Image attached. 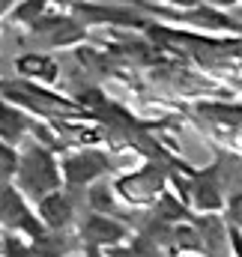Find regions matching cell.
I'll return each mask as SVG.
<instances>
[{
    "instance_id": "cell-1",
    "label": "cell",
    "mask_w": 242,
    "mask_h": 257,
    "mask_svg": "<svg viewBox=\"0 0 242 257\" xmlns=\"http://www.w3.org/2000/svg\"><path fill=\"white\" fill-rule=\"evenodd\" d=\"M21 177H24V183L36 194L51 192L57 186V165H54L51 153H45L42 147H33L21 159Z\"/></svg>"
},
{
    "instance_id": "cell-2",
    "label": "cell",
    "mask_w": 242,
    "mask_h": 257,
    "mask_svg": "<svg viewBox=\"0 0 242 257\" xmlns=\"http://www.w3.org/2000/svg\"><path fill=\"white\" fill-rule=\"evenodd\" d=\"M159 186H162V171L159 168H144V171H138V174H132L129 180H120L117 183V189L126 200H132V203H147V200H153V194L159 192Z\"/></svg>"
},
{
    "instance_id": "cell-3",
    "label": "cell",
    "mask_w": 242,
    "mask_h": 257,
    "mask_svg": "<svg viewBox=\"0 0 242 257\" xmlns=\"http://www.w3.org/2000/svg\"><path fill=\"white\" fill-rule=\"evenodd\" d=\"M105 168H108L105 153H78V156H69L63 162V174L72 186H84V183L96 180Z\"/></svg>"
},
{
    "instance_id": "cell-4",
    "label": "cell",
    "mask_w": 242,
    "mask_h": 257,
    "mask_svg": "<svg viewBox=\"0 0 242 257\" xmlns=\"http://www.w3.org/2000/svg\"><path fill=\"white\" fill-rule=\"evenodd\" d=\"M84 239L87 245H111V242H120L123 239V227L117 221L105 218V215H93L87 224H84Z\"/></svg>"
},
{
    "instance_id": "cell-5",
    "label": "cell",
    "mask_w": 242,
    "mask_h": 257,
    "mask_svg": "<svg viewBox=\"0 0 242 257\" xmlns=\"http://www.w3.org/2000/svg\"><path fill=\"white\" fill-rule=\"evenodd\" d=\"M39 215H42V221L48 224V227H63L66 221H69V215H72V206H69V200L57 192H48L42 200H39Z\"/></svg>"
},
{
    "instance_id": "cell-6",
    "label": "cell",
    "mask_w": 242,
    "mask_h": 257,
    "mask_svg": "<svg viewBox=\"0 0 242 257\" xmlns=\"http://www.w3.org/2000/svg\"><path fill=\"white\" fill-rule=\"evenodd\" d=\"M18 72L24 75H33V78H42V81H51L57 78V66L51 63L48 57H39V54H27V57H18Z\"/></svg>"
},
{
    "instance_id": "cell-7",
    "label": "cell",
    "mask_w": 242,
    "mask_h": 257,
    "mask_svg": "<svg viewBox=\"0 0 242 257\" xmlns=\"http://www.w3.org/2000/svg\"><path fill=\"white\" fill-rule=\"evenodd\" d=\"M27 128V120L15 111V108H6V105H0V138H6L9 144L12 141H18V135Z\"/></svg>"
},
{
    "instance_id": "cell-8",
    "label": "cell",
    "mask_w": 242,
    "mask_h": 257,
    "mask_svg": "<svg viewBox=\"0 0 242 257\" xmlns=\"http://www.w3.org/2000/svg\"><path fill=\"white\" fill-rule=\"evenodd\" d=\"M194 197H197V206L200 209H218V189L209 183V180H197V189H194Z\"/></svg>"
},
{
    "instance_id": "cell-9",
    "label": "cell",
    "mask_w": 242,
    "mask_h": 257,
    "mask_svg": "<svg viewBox=\"0 0 242 257\" xmlns=\"http://www.w3.org/2000/svg\"><path fill=\"white\" fill-rule=\"evenodd\" d=\"M159 206H162V215H165V218H185V209H182L171 194H162V197H159Z\"/></svg>"
},
{
    "instance_id": "cell-10",
    "label": "cell",
    "mask_w": 242,
    "mask_h": 257,
    "mask_svg": "<svg viewBox=\"0 0 242 257\" xmlns=\"http://www.w3.org/2000/svg\"><path fill=\"white\" fill-rule=\"evenodd\" d=\"M12 168H15V153H12L9 147H3V144H0V180H3V177H9V174H12Z\"/></svg>"
},
{
    "instance_id": "cell-11",
    "label": "cell",
    "mask_w": 242,
    "mask_h": 257,
    "mask_svg": "<svg viewBox=\"0 0 242 257\" xmlns=\"http://www.w3.org/2000/svg\"><path fill=\"white\" fill-rule=\"evenodd\" d=\"M230 221L242 227V194H233L230 197Z\"/></svg>"
},
{
    "instance_id": "cell-12",
    "label": "cell",
    "mask_w": 242,
    "mask_h": 257,
    "mask_svg": "<svg viewBox=\"0 0 242 257\" xmlns=\"http://www.w3.org/2000/svg\"><path fill=\"white\" fill-rule=\"evenodd\" d=\"M6 257H33V251H27L21 242L9 239V242H6Z\"/></svg>"
},
{
    "instance_id": "cell-13",
    "label": "cell",
    "mask_w": 242,
    "mask_h": 257,
    "mask_svg": "<svg viewBox=\"0 0 242 257\" xmlns=\"http://www.w3.org/2000/svg\"><path fill=\"white\" fill-rule=\"evenodd\" d=\"M212 3H218V6H233L236 0H212Z\"/></svg>"
},
{
    "instance_id": "cell-14",
    "label": "cell",
    "mask_w": 242,
    "mask_h": 257,
    "mask_svg": "<svg viewBox=\"0 0 242 257\" xmlns=\"http://www.w3.org/2000/svg\"><path fill=\"white\" fill-rule=\"evenodd\" d=\"M233 239H236V257H242V242H239V236L233 233Z\"/></svg>"
},
{
    "instance_id": "cell-15",
    "label": "cell",
    "mask_w": 242,
    "mask_h": 257,
    "mask_svg": "<svg viewBox=\"0 0 242 257\" xmlns=\"http://www.w3.org/2000/svg\"><path fill=\"white\" fill-rule=\"evenodd\" d=\"M174 3H180V6H194V0H174Z\"/></svg>"
},
{
    "instance_id": "cell-16",
    "label": "cell",
    "mask_w": 242,
    "mask_h": 257,
    "mask_svg": "<svg viewBox=\"0 0 242 257\" xmlns=\"http://www.w3.org/2000/svg\"><path fill=\"white\" fill-rule=\"evenodd\" d=\"M90 257H99V251H96V245H90Z\"/></svg>"
}]
</instances>
